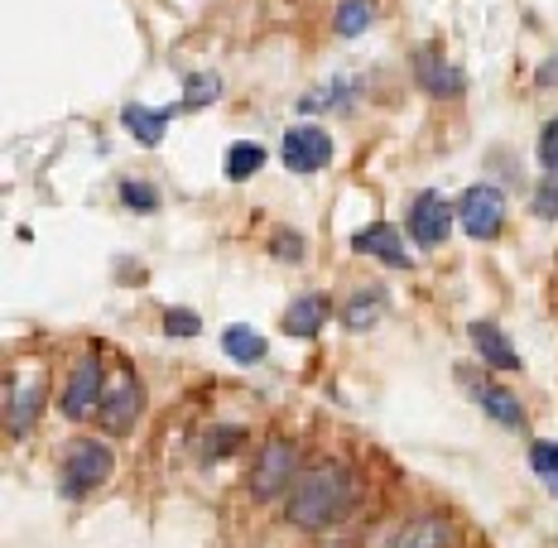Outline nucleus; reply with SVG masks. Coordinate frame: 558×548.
I'll return each mask as SVG.
<instances>
[{
    "label": "nucleus",
    "mask_w": 558,
    "mask_h": 548,
    "mask_svg": "<svg viewBox=\"0 0 558 548\" xmlns=\"http://www.w3.org/2000/svg\"><path fill=\"white\" fill-rule=\"evenodd\" d=\"M352 496H356V482H352V472H347L342 462H313L299 472V482H294V491H289V506H284V515L294 529H304V534H318V529H328V524H337L347 515V506H352Z\"/></svg>",
    "instance_id": "f257e3e1"
},
{
    "label": "nucleus",
    "mask_w": 558,
    "mask_h": 548,
    "mask_svg": "<svg viewBox=\"0 0 558 548\" xmlns=\"http://www.w3.org/2000/svg\"><path fill=\"white\" fill-rule=\"evenodd\" d=\"M44 400H49V370L39 366V361H25V366H15V376L5 380V428L10 438H25L34 428V418H39Z\"/></svg>",
    "instance_id": "f03ea898"
},
{
    "label": "nucleus",
    "mask_w": 558,
    "mask_h": 548,
    "mask_svg": "<svg viewBox=\"0 0 558 548\" xmlns=\"http://www.w3.org/2000/svg\"><path fill=\"white\" fill-rule=\"evenodd\" d=\"M111 448L101 438H77V442H68V452H63V476H58V486H63V496L68 500H83L92 496L101 482L111 476Z\"/></svg>",
    "instance_id": "7ed1b4c3"
},
{
    "label": "nucleus",
    "mask_w": 558,
    "mask_h": 548,
    "mask_svg": "<svg viewBox=\"0 0 558 548\" xmlns=\"http://www.w3.org/2000/svg\"><path fill=\"white\" fill-rule=\"evenodd\" d=\"M299 482V448L289 438H270L260 452H255L251 466V496L255 500H279L289 496Z\"/></svg>",
    "instance_id": "20e7f679"
},
{
    "label": "nucleus",
    "mask_w": 558,
    "mask_h": 548,
    "mask_svg": "<svg viewBox=\"0 0 558 548\" xmlns=\"http://www.w3.org/2000/svg\"><path fill=\"white\" fill-rule=\"evenodd\" d=\"M140 410H145V390H140V380L131 376V366H116L107 376V394H101V428H107L111 438H125L135 428Z\"/></svg>",
    "instance_id": "39448f33"
},
{
    "label": "nucleus",
    "mask_w": 558,
    "mask_h": 548,
    "mask_svg": "<svg viewBox=\"0 0 558 548\" xmlns=\"http://www.w3.org/2000/svg\"><path fill=\"white\" fill-rule=\"evenodd\" d=\"M107 376L97 356H83L73 370H68V385H63V414L73 424H87V418L101 414V394H107Z\"/></svg>",
    "instance_id": "423d86ee"
},
{
    "label": "nucleus",
    "mask_w": 558,
    "mask_h": 548,
    "mask_svg": "<svg viewBox=\"0 0 558 548\" xmlns=\"http://www.w3.org/2000/svg\"><path fill=\"white\" fill-rule=\"evenodd\" d=\"M458 221H462V231L476 236V241L501 236V227H506V193L496 188V183H476V188L462 193Z\"/></svg>",
    "instance_id": "0eeeda50"
},
{
    "label": "nucleus",
    "mask_w": 558,
    "mask_h": 548,
    "mask_svg": "<svg viewBox=\"0 0 558 548\" xmlns=\"http://www.w3.org/2000/svg\"><path fill=\"white\" fill-rule=\"evenodd\" d=\"M279 159L294 173H318L332 165V139H328V131H318V125H294V131L284 135V145H279Z\"/></svg>",
    "instance_id": "6e6552de"
},
{
    "label": "nucleus",
    "mask_w": 558,
    "mask_h": 548,
    "mask_svg": "<svg viewBox=\"0 0 558 548\" xmlns=\"http://www.w3.org/2000/svg\"><path fill=\"white\" fill-rule=\"evenodd\" d=\"M452 207H448V197H438V193H418L414 197V207H410V236L418 241V246H444L448 241V231H452Z\"/></svg>",
    "instance_id": "1a4fd4ad"
},
{
    "label": "nucleus",
    "mask_w": 558,
    "mask_h": 548,
    "mask_svg": "<svg viewBox=\"0 0 558 548\" xmlns=\"http://www.w3.org/2000/svg\"><path fill=\"white\" fill-rule=\"evenodd\" d=\"M468 337H472L476 356L486 361V370H520V356H515V346L506 342V332L496 328V322H472V328H468Z\"/></svg>",
    "instance_id": "9d476101"
},
{
    "label": "nucleus",
    "mask_w": 558,
    "mask_h": 548,
    "mask_svg": "<svg viewBox=\"0 0 558 548\" xmlns=\"http://www.w3.org/2000/svg\"><path fill=\"white\" fill-rule=\"evenodd\" d=\"M452 524L444 515H418L410 524H400V534L390 539V548H452Z\"/></svg>",
    "instance_id": "9b49d317"
},
{
    "label": "nucleus",
    "mask_w": 558,
    "mask_h": 548,
    "mask_svg": "<svg viewBox=\"0 0 558 548\" xmlns=\"http://www.w3.org/2000/svg\"><path fill=\"white\" fill-rule=\"evenodd\" d=\"M472 394H476V404H482V410L492 414L501 428H520V424H525V410H520L515 390H506V385H496V380H472Z\"/></svg>",
    "instance_id": "f8f14e48"
},
{
    "label": "nucleus",
    "mask_w": 558,
    "mask_h": 548,
    "mask_svg": "<svg viewBox=\"0 0 558 548\" xmlns=\"http://www.w3.org/2000/svg\"><path fill=\"white\" fill-rule=\"evenodd\" d=\"M352 246H356V251H371V255H376V260L395 265V270H404V265H410V255H404V241H400V231H395V227H386V221H376V227L356 231V236H352Z\"/></svg>",
    "instance_id": "ddd939ff"
},
{
    "label": "nucleus",
    "mask_w": 558,
    "mask_h": 548,
    "mask_svg": "<svg viewBox=\"0 0 558 548\" xmlns=\"http://www.w3.org/2000/svg\"><path fill=\"white\" fill-rule=\"evenodd\" d=\"M323 318H328V303H323L318 294H299L284 308V332L289 337H313L323 328Z\"/></svg>",
    "instance_id": "4468645a"
},
{
    "label": "nucleus",
    "mask_w": 558,
    "mask_h": 548,
    "mask_svg": "<svg viewBox=\"0 0 558 548\" xmlns=\"http://www.w3.org/2000/svg\"><path fill=\"white\" fill-rule=\"evenodd\" d=\"M121 125L131 131L145 149H155L165 139V125H169V111H149V107H125L121 111Z\"/></svg>",
    "instance_id": "2eb2a0df"
},
{
    "label": "nucleus",
    "mask_w": 558,
    "mask_h": 548,
    "mask_svg": "<svg viewBox=\"0 0 558 548\" xmlns=\"http://www.w3.org/2000/svg\"><path fill=\"white\" fill-rule=\"evenodd\" d=\"M222 346H227L231 361H241V366H255V361L265 356V337L255 328H246V322H231V328L222 332Z\"/></svg>",
    "instance_id": "dca6fc26"
},
{
    "label": "nucleus",
    "mask_w": 558,
    "mask_h": 548,
    "mask_svg": "<svg viewBox=\"0 0 558 548\" xmlns=\"http://www.w3.org/2000/svg\"><path fill=\"white\" fill-rule=\"evenodd\" d=\"M380 313H386V289H356L342 318H347V328H352V332H366Z\"/></svg>",
    "instance_id": "f3484780"
},
{
    "label": "nucleus",
    "mask_w": 558,
    "mask_h": 548,
    "mask_svg": "<svg viewBox=\"0 0 558 548\" xmlns=\"http://www.w3.org/2000/svg\"><path fill=\"white\" fill-rule=\"evenodd\" d=\"M260 165H265V149L255 145V139H241V145L227 149V179H231V183L255 179V173H260Z\"/></svg>",
    "instance_id": "a211bd4d"
},
{
    "label": "nucleus",
    "mask_w": 558,
    "mask_h": 548,
    "mask_svg": "<svg viewBox=\"0 0 558 548\" xmlns=\"http://www.w3.org/2000/svg\"><path fill=\"white\" fill-rule=\"evenodd\" d=\"M371 20H376V5H371V0H342V5H337V15H332V25H337L342 39H356Z\"/></svg>",
    "instance_id": "6ab92c4d"
},
{
    "label": "nucleus",
    "mask_w": 558,
    "mask_h": 548,
    "mask_svg": "<svg viewBox=\"0 0 558 548\" xmlns=\"http://www.w3.org/2000/svg\"><path fill=\"white\" fill-rule=\"evenodd\" d=\"M418 83H424L428 92H438V97H448V92H458V87H462V77L452 73L444 58L424 53V58H418Z\"/></svg>",
    "instance_id": "aec40b11"
},
{
    "label": "nucleus",
    "mask_w": 558,
    "mask_h": 548,
    "mask_svg": "<svg viewBox=\"0 0 558 548\" xmlns=\"http://www.w3.org/2000/svg\"><path fill=\"white\" fill-rule=\"evenodd\" d=\"M217 92H222V77H213V73H193V77H189V87H183V107H189V111L207 107V101H217Z\"/></svg>",
    "instance_id": "412c9836"
},
{
    "label": "nucleus",
    "mask_w": 558,
    "mask_h": 548,
    "mask_svg": "<svg viewBox=\"0 0 558 548\" xmlns=\"http://www.w3.org/2000/svg\"><path fill=\"white\" fill-rule=\"evenodd\" d=\"M270 251H275V260L299 265V260H304V236H299V231H289V227H279L270 236Z\"/></svg>",
    "instance_id": "4be33fe9"
},
{
    "label": "nucleus",
    "mask_w": 558,
    "mask_h": 548,
    "mask_svg": "<svg viewBox=\"0 0 558 548\" xmlns=\"http://www.w3.org/2000/svg\"><path fill=\"white\" fill-rule=\"evenodd\" d=\"M165 332L169 337H197L203 332V318H197L193 308H169L165 313Z\"/></svg>",
    "instance_id": "5701e85b"
},
{
    "label": "nucleus",
    "mask_w": 558,
    "mask_h": 548,
    "mask_svg": "<svg viewBox=\"0 0 558 548\" xmlns=\"http://www.w3.org/2000/svg\"><path fill=\"white\" fill-rule=\"evenodd\" d=\"M121 203L125 207H140V212H155L159 207V193L149 183H121Z\"/></svg>",
    "instance_id": "b1692460"
},
{
    "label": "nucleus",
    "mask_w": 558,
    "mask_h": 548,
    "mask_svg": "<svg viewBox=\"0 0 558 548\" xmlns=\"http://www.w3.org/2000/svg\"><path fill=\"white\" fill-rule=\"evenodd\" d=\"M530 462H534V472H539V476H558V442L539 438L530 448Z\"/></svg>",
    "instance_id": "393cba45"
},
{
    "label": "nucleus",
    "mask_w": 558,
    "mask_h": 548,
    "mask_svg": "<svg viewBox=\"0 0 558 548\" xmlns=\"http://www.w3.org/2000/svg\"><path fill=\"white\" fill-rule=\"evenodd\" d=\"M534 212H539V217H558V173H554V179H544L539 183V193H534Z\"/></svg>",
    "instance_id": "a878e982"
},
{
    "label": "nucleus",
    "mask_w": 558,
    "mask_h": 548,
    "mask_svg": "<svg viewBox=\"0 0 558 548\" xmlns=\"http://www.w3.org/2000/svg\"><path fill=\"white\" fill-rule=\"evenodd\" d=\"M539 159H544V169L558 173V121L544 125V135H539Z\"/></svg>",
    "instance_id": "bb28decb"
},
{
    "label": "nucleus",
    "mask_w": 558,
    "mask_h": 548,
    "mask_svg": "<svg viewBox=\"0 0 558 548\" xmlns=\"http://www.w3.org/2000/svg\"><path fill=\"white\" fill-rule=\"evenodd\" d=\"M241 438H246L241 428H222V434H207V458H227L231 442H241Z\"/></svg>",
    "instance_id": "cd10ccee"
},
{
    "label": "nucleus",
    "mask_w": 558,
    "mask_h": 548,
    "mask_svg": "<svg viewBox=\"0 0 558 548\" xmlns=\"http://www.w3.org/2000/svg\"><path fill=\"white\" fill-rule=\"evenodd\" d=\"M539 83H544V87H549V83H558V58H554V63H549V68H544V73H539Z\"/></svg>",
    "instance_id": "c85d7f7f"
},
{
    "label": "nucleus",
    "mask_w": 558,
    "mask_h": 548,
    "mask_svg": "<svg viewBox=\"0 0 558 548\" xmlns=\"http://www.w3.org/2000/svg\"><path fill=\"white\" fill-rule=\"evenodd\" d=\"M549 491H554V496H558V476H549Z\"/></svg>",
    "instance_id": "c756f323"
}]
</instances>
